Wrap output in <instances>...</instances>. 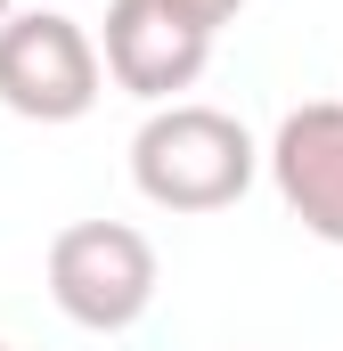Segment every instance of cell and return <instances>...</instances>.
<instances>
[{
  "label": "cell",
  "instance_id": "obj_6",
  "mask_svg": "<svg viewBox=\"0 0 343 351\" xmlns=\"http://www.w3.org/2000/svg\"><path fill=\"white\" fill-rule=\"evenodd\" d=\"M156 8H172V16H180V25H196V33H221L246 0H156Z\"/></svg>",
  "mask_w": 343,
  "mask_h": 351
},
{
  "label": "cell",
  "instance_id": "obj_3",
  "mask_svg": "<svg viewBox=\"0 0 343 351\" xmlns=\"http://www.w3.org/2000/svg\"><path fill=\"white\" fill-rule=\"evenodd\" d=\"M98 41L58 8H8L0 25V106L25 123H82L98 106Z\"/></svg>",
  "mask_w": 343,
  "mask_h": 351
},
{
  "label": "cell",
  "instance_id": "obj_5",
  "mask_svg": "<svg viewBox=\"0 0 343 351\" xmlns=\"http://www.w3.org/2000/svg\"><path fill=\"white\" fill-rule=\"evenodd\" d=\"M261 164L278 180L286 213L319 237V245H343V98H311L278 123V139L261 147Z\"/></svg>",
  "mask_w": 343,
  "mask_h": 351
},
{
  "label": "cell",
  "instance_id": "obj_1",
  "mask_svg": "<svg viewBox=\"0 0 343 351\" xmlns=\"http://www.w3.org/2000/svg\"><path fill=\"white\" fill-rule=\"evenodd\" d=\"M261 172L254 131L221 106H196V98H172L139 123L131 139V188L156 204V213H229Z\"/></svg>",
  "mask_w": 343,
  "mask_h": 351
},
{
  "label": "cell",
  "instance_id": "obj_2",
  "mask_svg": "<svg viewBox=\"0 0 343 351\" xmlns=\"http://www.w3.org/2000/svg\"><path fill=\"white\" fill-rule=\"evenodd\" d=\"M156 245L131 229V221H74L49 237V302L90 327V335H123L156 311Z\"/></svg>",
  "mask_w": 343,
  "mask_h": 351
},
{
  "label": "cell",
  "instance_id": "obj_8",
  "mask_svg": "<svg viewBox=\"0 0 343 351\" xmlns=\"http://www.w3.org/2000/svg\"><path fill=\"white\" fill-rule=\"evenodd\" d=\"M0 351H8V343H0Z\"/></svg>",
  "mask_w": 343,
  "mask_h": 351
},
{
  "label": "cell",
  "instance_id": "obj_7",
  "mask_svg": "<svg viewBox=\"0 0 343 351\" xmlns=\"http://www.w3.org/2000/svg\"><path fill=\"white\" fill-rule=\"evenodd\" d=\"M8 8H16V0H0V25H8Z\"/></svg>",
  "mask_w": 343,
  "mask_h": 351
},
{
  "label": "cell",
  "instance_id": "obj_4",
  "mask_svg": "<svg viewBox=\"0 0 343 351\" xmlns=\"http://www.w3.org/2000/svg\"><path fill=\"white\" fill-rule=\"evenodd\" d=\"M98 66H106L115 82L131 90V98L172 106L180 90H196V82H204V66H213V33L180 25L172 8H156V0H106Z\"/></svg>",
  "mask_w": 343,
  "mask_h": 351
}]
</instances>
